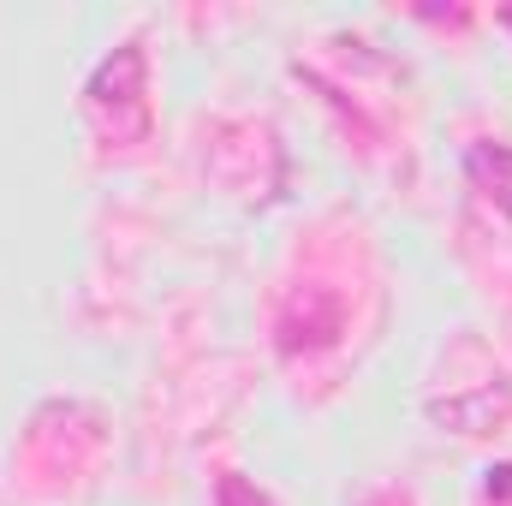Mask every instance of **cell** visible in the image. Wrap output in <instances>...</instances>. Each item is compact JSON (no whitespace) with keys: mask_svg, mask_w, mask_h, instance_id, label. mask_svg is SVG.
I'll return each instance as SVG.
<instances>
[{"mask_svg":"<svg viewBox=\"0 0 512 506\" xmlns=\"http://www.w3.org/2000/svg\"><path fill=\"white\" fill-rule=\"evenodd\" d=\"M471 179L495 209L512 215V143H477L471 149Z\"/></svg>","mask_w":512,"mask_h":506,"instance_id":"1","label":"cell"}]
</instances>
